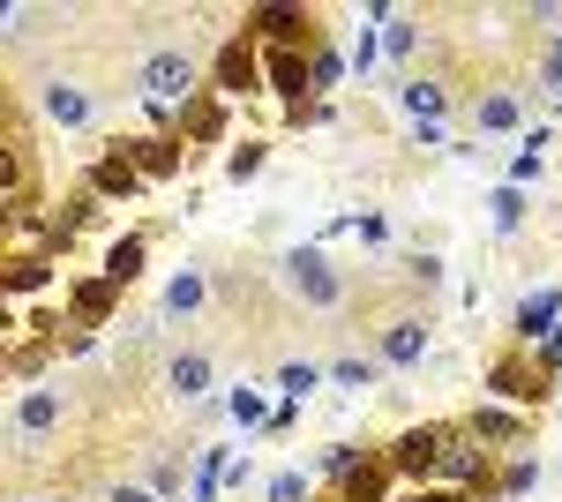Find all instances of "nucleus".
Here are the masks:
<instances>
[{
	"instance_id": "nucleus-37",
	"label": "nucleus",
	"mask_w": 562,
	"mask_h": 502,
	"mask_svg": "<svg viewBox=\"0 0 562 502\" xmlns=\"http://www.w3.org/2000/svg\"><path fill=\"white\" fill-rule=\"evenodd\" d=\"M405 502H465L458 488H420V495H405Z\"/></svg>"
},
{
	"instance_id": "nucleus-12",
	"label": "nucleus",
	"mask_w": 562,
	"mask_h": 502,
	"mask_svg": "<svg viewBox=\"0 0 562 502\" xmlns=\"http://www.w3.org/2000/svg\"><path fill=\"white\" fill-rule=\"evenodd\" d=\"M53 427H60V390H31V398L15 405V435H23V443H45Z\"/></svg>"
},
{
	"instance_id": "nucleus-32",
	"label": "nucleus",
	"mask_w": 562,
	"mask_h": 502,
	"mask_svg": "<svg viewBox=\"0 0 562 502\" xmlns=\"http://www.w3.org/2000/svg\"><path fill=\"white\" fill-rule=\"evenodd\" d=\"M225 405H233V420H240V427H256V420H262V398H256V390H233Z\"/></svg>"
},
{
	"instance_id": "nucleus-14",
	"label": "nucleus",
	"mask_w": 562,
	"mask_h": 502,
	"mask_svg": "<svg viewBox=\"0 0 562 502\" xmlns=\"http://www.w3.org/2000/svg\"><path fill=\"white\" fill-rule=\"evenodd\" d=\"M143 180H135V166H128V150H105L98 166H90V196L98 203H113V196H135Z\"/></svg>"
},
{
	"instance_id": "nucleus-38",
	"label": "nucleus",
	"mask_w": 562,
	"mask_h": 502,
	"mask_svg": "<svg viewBox=\"0 0 562 502\" xmlns=\"http://www.w3.org/2000/svg\"><path fill=\"white\" fill-rule=\"evenodd\" d=\"M113 502H158L150 488H113Z\"/></svg>"
},
{
	"instance_id": "nucleus-29",
	"label": "nucleus",
	"mask_w": 562,
	"mask_h": 502,
	"mask_svg": "<svg viewBox=\"0 0 562 502\" xmlns=\"http://www.w3.org/2000/svg\"><path fill=\"white\" fill-rule=\"evenodd\" d=\"M518 225H525V196L503 188V196H495V233H518Z\"/></svg>"
},
{
	"instance_id": "nucleus-8",
	"label": "nucleus",
	"mask_w": 562,
	"mask_h": 502,
	"mask_svg": "<svg viewBox=\"0 0 562 502\" xmlns=\"http://www.w3.org/2000/svg\"><path fill=\"white\" fill-rule=\"evenodd\" d=\"M262 83L278 90V98H293V105H301L307 90V53H293V45H270V53H262Z\"/></svg>"
},
{
	"instance_id": "nucleus-35",
	"label": "nucleus",
	"mask_w": 562,
	"mask_h": 502,
	"mask_svg": "<svg viewBox=\"0 0 562 502\" xmlns=\"http://www.w3.org/2000/svg\"><path fill=\"white\" fill-rule=\"evenodd\" d=\"M352 465H360V450H352V443H338V450H330V458H323V472H338V480H346Z\"/></svg>"
},
{
	"instance_id": "nucleus-1",
	"label": "nucleus",
	"mask_w": 562,
	"mask_h": 502,
	"mask_svg": "<svg viewBox=\"0 0 562 502\" xmlns=\"http://www.w3.org/2000/svg\"><path fill=\"white\" fill-rule=\"evenodd\" d=\"M143 98H150L158 113H188V105H195V60H188L180 45H158V53L143 60Z\"/></svg>"
},
{
	"instance_id": "nucleus-6",
	"label": "nucleus",
	"mask_w": 562,
	"mask_h": 502,
	"mask_svg": "<svg viewBox=\"0 0 562 502\" xmlns=\"http://www.w3.org/2000/svg\"><path fill=\"white\" fill-rule=\"evenodd\" d=\"M262 83V60L248 38H225L217 45V98H248V90Z\"/></svg>"
},
{
	"instance_id": "nucleus-20",
	"label": "nucleus",
	"mask_w": 562,
	"mask_h": 502,
	"mask_svg": "<svg viewBox=\"0 0 562 502\" xmlns=\"http://www.w3.org/2000/svg\"><path fill=\"white\" fill-rule=\"evenodd\" d=\"M211 300V286H203V270H180L173 286H166V315H195Z\"/></svg>"
},
{
	"instance_id": "nucleus-19",
	"label": "nucleus",
	"mask_w": 562,
	"mask_h": 502,
	"mask_svg": "<svg viewBox=\"0 0 562 502\" xmlns=\"http://www.w3.org/2000/svg\"><path fill=\"white\" fill-rule=\"evenodd\" d=\"M518 435H525V420L503 413V405H480L473 413V443H518Z\"/></svg>"
},
{
	"instance_id": "nucleus-41",
	"label": "nucleus",
	"mask_w": 562,
	"mask_h": 502,
	"mask_svg": "<svg viewBox=\"0 0 562 502\" xmlns=\"http://www.w3.org/2000/svg\"><path fill=\"white\" fill-rule=\"evenodd\" d=\"M15 15H23V8H15V0H0V23H15Z\"/></svg>"
},
{
	"instance_id": "nucleus-30",
	"label": "nucleus",
	"mask_w": 562,
	"mask_h": 502,
	"mask_svg": "<svg viewBox=\"0 0 562 502\" xmlns=\"http://www.w3.org/2000/svg\"><path fill=\"white\" fill-rule=\"evenodd\" d=\"M270 502H307V472H278L270 480Z\"/></svg>"
},
{
	"instance_id": "nucleus-9",
	"label": "nucleus",
	"mask_w": 562,
	"mask_h": 502,
	"mask_svg": "<svg viewBox=\"0 0 562 502\" xmlns=\"http://www.w3.org/2000/svg\"><path fill=\"white\" fill-rule=\"evenodd\" d=\"M420 353H428V323H420V315H397V323H383V353H375L383 368H413Z\"/></svg>"
},
{
	"instance_id": "nucleus-10",
	"label": "nucleus",
	"mask_w": 562,
	"mask_h": 502,
	"mask_svg": "<svg viewBox=\"0 0 562 502\" xmlns=\"http://www.w3.org/2000/svg\"><path fill=\"white\" fill-rule=\"evenodd\" d=\"M435 472L465 495V488H480L487 480V450H473V443H458V435H442V458H435Z\"/></svg>"
},
{
	"instance_id": "nucleus-2",
	"label": "nucleus",
	"mask_w": 562,
	"mask_h": 502,
	"mask_svg": "<svg viewBox=\"0 0 562 502\" xmlns=\"http://www.w3.org/2000/svg\"><path fill=\"white\" fill-rule=\"evenodd\" d=\"M278 270H285V286H293L307 308H338V300H346V278H338V263L323 248H293Z\"/></svg>"
},
{
	"instance_id": "nucleus-31",
	"label": "nucleus",
	"mask_w": 562,
	"mask_h": 502,
	"mask_svg": "<svg viewBox=\"0 0 562 502\" xmlns=\"http://www.w3.org/2000/svg\"><path fill=\"white\" fill-rule=\"evenodd\" d=\"M383 45L405 60V53H413V23H405V15H390V23H383Z\"/></svg>"
},
{
	"instance_id": "nucleus-7",
	"label": "nucleus",
	"mask_w": 562,
	"mask_h": 502,
	"mask_svg": "<svg viewBox=\"0 0 562 502\" xmlns=\"http://www.w3.org/2000/svg\"><path fill=\"white\" fill-rule=\"evenodd\" d=\"M38 113H45L53 127H90L98 98H90L83 83H45V90H38Z\"/></svg>"
},
{
	"instance_id": "nucleus-36",
	"label": "nucleus",
	"mask_w": 562,
	"mask_h": 502,
	"mask_svg": "<svg viewBox=\"0 0 562 502\" xmlns=\"http://www.w3.org/2000/svg\"><path fill=\"white\" fill-rule=\"evenodd\" d=\"M173 488H180V465L166 458V465H158V472H150V495H173Z\"/></svg>"
},
{
	"instance_id": "nucleus-27",
	"label": "nucleus",
	"mask_w": 562,
	"mask_h": 502,
	"mask_svg": "<svg viewBox=\"0 0 562 502\" xmlns=\"http://www.w3.org/2000/svg\"><path fill=\"white\" fill-rule=\"evenodd\" d=\"M315 376H323V368H307V360H285V368H278V390H285V398L301 405L307 390H315Z\"/></svg>"
},
{
	"instance_id": "nucleus-11",
	"label": "nucleus",
	"mask_w": 562,
	"mask_h": 502,
	"mask_svg": "<svg viewBox=\"0 0 562 502\" xmlns=\"http://www.w3.org/2000/svg\"><path fill=\"white\" fill-rule=\"evenodd\" d=\"M121 150H128L135 180H173V172H180V158H188L180 143H166V135H143V143H121Z\"/></svg>"
},
{
	"instance_id": "nucleus-3",
	"label": "nucleus",
	"mask_w": 562,
	"mask_h": 502,
	"mask_svg": "<svg viewBox=\"0 0 562 502\" xmlns=\"http://www.w3.org/2000/svg\"><path fill=\"white\" fill-rule=\"evenodd\" d=\"M442 435H450V427H405V435L390 443L383 472H397V480H428L435 458H442Z\"/></svg>"
},
{
	"instance_id": "nucleus-39",
	"label": "nucleus",
	"mask_w": 562,
	"mask_h": 502,
	"mask_svg": "<svg viewBox=\"0 0 562 502\" xmlns=\"http://www.w3.org/2000/svg\"><path fill=\"white\" fill-rule=\"evenodd\" d=\"M8 233H15V203H0V241H8Z\"/></svg>"
},
{
	"instance_id": "nucleus-16",
	"label": "nucleus",
	"mask_w": 562,
	"mask_h": 502,
	"mask_svg": "<svg viewBox=\"0 0 562 502\" xmlns=\"http://www.w3.org/2000/svg\"><path fill=\"white\" fill-rule=\"evenodd\" d=\"M525 121V105H518V90H487V98H480L473 105V127L480 135H510V127Z\"/></svg>"
},
{
	"instance_id": "nucleus-18",
	"label": "nucleus",
	"mask_w": 562,
	"mask_h": 502,
	"mask_svg": "<svg viewBox=\"0 0 562 502\" xmlns=\"http://www.w3.org/2000/svg\"><path fill=\"white\" fill-rule=\"evenodd\" d=\"M135 270H143V241H113V248H105V270H98V278H105V286H113V293H121V286H128Z\"/></svg>"
},
{
	"instance_id": "nucleus-25",
	"label": "nucleus",
	"mask_w": 562,
	"mask_h": 502,
	"mask_svg": "<svg viewBox=\"0 0 562 502\" xmlns=\"http://www.w3.org/2000/svg\"><path fill=\"white\" fill-rule=\"evenodd\" d=\"M338 76H346V60H338L330 45H315V53H307V83H315V90H330Z\"/></svg>"
},
{
	"instance_id": "nucleus-15",
	"label": "nucleus",
	"mask_w": 562,
	"mask_h": 502,
	"mask_svg": "<svg viewBox=\"0 0 562 502\" xmlns=\"http://www.w3.org/2000/svg\"><path fill=\"white\" fill-rule=\"evenodd\" d=\"M166 390H173L180 405H195V398L211 390V353H173V368H166Z\"/></svg>"
},
{
	"instance_id": "nucleus-26",
	"label": "nucleus",
	"mask_w": 562,
	"mask_h": 502,
	"mask_svg": "<svg viewBox=\"0 0 562 502\" xmlns=\"http://www.w3.org/2000/svg\"><path fill=\"white\" fill-rule=\"evenodd\" d=\"M330 376L346 382V390H368V382L383 376V360H360V353H346V360H338V368H330Z\"/></svg>"
},
{
	"instance_id": "nucleus-21",
	"label": "nucleus",
	"mask_w": 562,
	"mask_h": 502,
	"mask_svg": "<svg viewBox=\"0 0 562 502\" xmlns=\"http://www.w3.org/2000/svg\"><path fill=\"white\" fill-rule=\"evenodd\" d=\"M383 488H390V472L360 458V465L346 472V495H338V502H383Z\"/></svg>"
},
{
	"instance_id": "nucleus-23",
	"label": "nucleus",
	"mask_w": 562,
	"mask_h": 502,
	"mask_svg": "<svg viewBox=\"0 0 562 502\" xmlns=\"http://www.w3.org/2000/svg\"><path fill=\"white\" fill-rule=\"evenodd\" d=\"M442 105H450V98H442V83H420V76L405 83V113H413V121H442Z\"/></svg>"
},
{
	"instance_id": "nucleus-40",
	"label": "nucleus",
	"mask_w": 562,
	"mask_h": 502,
	"mask_svg": "<svg viewBox=\"0 0 562 502\" xmlns=\"http://www.w3.org/2000/svg\"><path fill=\"white\" fill-rule=\"evenodd\" d=\"M548 83H562V45H555V53H548Z\"/></svg>"
},
{
	"instance_id": "nucleus-33",
	"label": "nucleus",
	"mask_w": 562,
	"mask_h": 502,
	"mask_svg": "<svg viewBox=\"0 0 562 502\" xmlns=\"http://www.w3.org/2000/svg\"><path fill=\"white\" fill-rule=\"evenodd\" d=\"M256 166H262V150H256V143H240V150L225 158V172H233V180H248V172H256Z\"/></svg>"
},
{
	"instance_id": "nucleus-13",
	"label": "nucleus",
	"mask_w": 562,
	"mask_h": 502,
	"mask_svg": "<svg viewBox=\"0 0 562 502\" xmlns=\"http://www.w3.org/2000/svg\"><path fill=\"white\" fill-rule=\"evenodd\" d=\"M555 315H562V293H532V300L518 308V345H525V353H540V345H548Z\"/></svg>"
},
{
	"instance_id": "nucleus-24",
	"label": "nucleus",
	"mask_w": 562,
	"mask_h": 502,
	"mask_svg": "<svg viewBox=\"0 0 562 502\" xmlns=\"http://www.w3.org/2000/svg\"><path fill=\"white\" fill-rule=\"evenodd\" d=\"M217 127H225V105H203V98H195V105L180 113V135H195V143H211Z\"/></svg>"
},
{
	"instance_id": "nucleus-28",
	"label": "nucleus",
	"mask_w": 562,
	"mask_h": 502,
	"mask_svg": "<svg viewBox=\"0 0 562 502\" xmlns=\"http://www.w3.org/2000/svg\"><path fill=\"white\" fill-rule=\"evenodd\" d=\"M225 472H233V465H225V450H203V472H195V502H211Z\"/></svg>"
},
{
	"instance_id": "nucleus-5",
	"label": "nucleus",
	"mask_w": 562,
	"mask_h": 502,
	"mask_svg": "<svg viewBox=\"0 0 562 502\" xmlns=\"http://www.w3.org/2000/svg\"><path fill=\"white\" fill-rule=\"evenodd\" d=\"M248 31L270 45H293V53H307V38H315V23H307V8H285V0H262L256 15H248Z\"/></svg>"
},
{
	"instance_id": "nucleus-22",
	"label": "nucleus",
	"mask_w": 562,
	"mask_h": 502,
	"mask_svg": "<svg viewBox=\"0 0 562 502\" xmlns=\"http://www.w3.org/2000/svg\"><path fill=\"white\" fill-rule=\"evenodd\" d=\"M31 188V166H23V143H0V203H15Z\"/></svg>"
},
{
	"instance_id": "nucleus-17",
	"label": "nucleus",
	"mask_w": 562,
	"mask_h": 502,
	"mask_svg": "<svg viewBox=\"0 0 562 502\" xmlns=\"http://www.w3.org/2000/svg\"><path fill=\"white\" fill-rule=\"evenodd\" d=\"M68 315H76L83 331H98V323L113 315V286H105V278H90V286H76V293H68Z\"/></svg>"
},
{
	"instance_id": "nucleus-4",
	"label": "nucleus",
	"mask_w": 562,
	"mask_h": 502,
	"mask_svg": "<svg viewBox=\"0 0 562 502\" xmlns=\"http://www.w3.org/2000/svg\"><path fill=\"white\" fill-rule=\"evenodd\" d=\"M540 382H548L540 353H503V360L487 368V390H495V398H510V405H540Z\"/></svg>"
},
{
	"instance_id": "nucleus-34",
	"label": "nucleus",
	"mask_w": 562,
	"mask_h": 502,
	"mask_svg": "<svg viewBox=\"0 0 562 502\" xmlns=\"http://www.w3.org/2000/svg\"><path fill=\"white\" fill-rule=\"evenodd\" d=\"M532 480H540V465H532V458H518V465H510V472H503V488H510V495H525Z\"/></svg>"
}]
</instances>
